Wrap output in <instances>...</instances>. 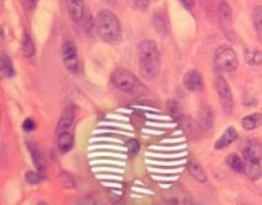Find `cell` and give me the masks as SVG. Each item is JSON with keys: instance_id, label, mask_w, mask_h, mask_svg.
Masks as SVG:
<instances>
[{"instance_id": "1", "label": "cell", "mask_w": 262, "mask_h": 205, "mask_svg": "<svg viewBox=\"0 0 262 205\" xmlns=\"http://www.w3.org/2000/svg\"><path fill=\"white\" fill-rule=\"evenodd\" d=\"M139 71L144 79L153 80L160 71V55L153 40L146 39L139 43L137 49Z\"/></svg>"}, {"instance_id": "2", "label": "cell", "mask_w": 262, "mask_h": 205, "mask_svg": "<svg viewBox=\"0 0 262 205\" xmlns=\"http://www.w3.org/2000/svg\"><path fill=\"white\" fill-rule=\"evenodd\" d=\"M245 160V173L252 181H257L262 176V146L256 140L247 141L242 147Z\"/></svg>"}, {"instance_id": "3", "label": "cell", "mask_w": 262, "mask_h": 205, "mask_svg": "<svg viewBox=\"0 0 262 205\" xmlns=\"http://www.w3.org/2000/svg\"><path fill=\"white\" fill-rule=\"evenodd\" d=\"M96 26L102 40L108 43L118 41L122 34L120 22L113 12L103 9L97 15Z\"/></svg>"}, {"instance_id": "4", "label": "cell", "mask_w": 262, "mask_h": 205, "mask_svg": "<svg viewBox=\"0 0 262 205\" xmlns=\"http://www.w3.org/2000/svg\"><path fill=\"white\" fill-rule=\"evenodd\" d=\"M111 82L117 89L124 93H138L139 89L145 88L136 75L125 69H116L111 74Z\"/></svg>"}, {"instance_id": "5", "label": "cell", "mask_w": 262, "mask_h": 205, "mask_svg": "<svg viewBox=\"0 0 262 205\" xmlns=\"http://www.w3.org/2000/svg\"><path fill=\"white\" fill-rule=\"evenodd\" d=\"M214 65L218 70L231 72L236 70L238 67V56L233 49L223 46L216 50L214 55Z\"/></svg>"}, {"instance_id": "6", "label": "cell", "mask_w": 262, "mask_h": 205, "mask_svg": "<svg viewBox=\"0 0 262 205\" xmlns=\"http://www.w3.org/2000/svg\"><path fill=\"white\" fill-rule=\"evenodd\" d=\"M215 88L223 112L227 115H231L235 108V102L229 84L224 78L218 77L215 80Z\"/></svg>"}, {"instance_id": "7", "label": "cell", "mask_w": 262, "mask_h": 205, "mask_svg": "<svg viewBox=\"0 0 262 205\" xmlns=\"http://www.w3.org/2000/svg\"><path fill=\"white\" fill-rule=\"evenodd\" d=\"M62 61L68 72L76 74L79 71V63L78 58L77 48L72 41H66L61 48Z\"/></svg>"}, {"instance_id": "8", "label": "cell", "mask_w": 262, "mask_h": 205, "mask_svg": "<svg viewBox=\"0 0 262 205\" xmlns=\"http://www.w3.org/2000/svg\"><path fill=\"white\" fill-rule=\"evenodd\" d=\"M218 18L220 24L228 37L231 36V24H232V10L227 2H221L218 6Z\"/></svg>"}, {"instance_id": "9", "label": "cell", "mask_w": 262, "mask_h": 205, "mask_svg": "<svg viewBox=\"0 0 262 205\" xmlns=\"http://www.w3.org/2000/svg\"><path fill=\"white\" fill-rule=\"evenodd\" d=\"M183 83L186 89L191 92H200L204 88V80L202 74L196 69L185 74Z\"/></svg>"}, {"instance_id": "10", "label": "cell", "mask_w": 262, "mask_h": 205, "mask_svg": "<svg viewBox=\"0 0 262 205\" xmlns=\"http://www.w3.org/2000/svg\"><path fill=\"white\" fill-rule=\"evenodd\" d=\"M199 123L202 130L210 131L214 128L215 123V115L211 107L203 105L199 111Z\"/></svg>"}, {"instance_id": "11", "label": "cell", "mask_w": 262, "mask_h": 205, "mask_svg": "<svg viewBox=\"0 0 262 205\" xmlns=\"http://www.w3.org/2000/svg\"><path fill=\"white\" fill-rule=\"evenodd\" d=\"M181 125L184 132L192 140H197L202 133V128L199 121H196L192 117L186 116L181 118Z\"/></svg>"}, {"instance_id": "12", "label": "cell", "mask_w": 262, "mask_h": 205, "mask_svg": "<svg viewBox=\"0 0 262 205\" xmlns=\"http://www.w3.org/2000/svg\"><path fill=\"white\" fill-rule=\"evenodd\" d=\"M69 17L73 22H79L85 14L84 0H65Z\"/></svg>"}, {"instance_id": "13", "label": "cell", "mask_w": 262, "mask_h": 205, "mask_svg": "<svg viewBox=\"0 0 262 205\" xmlns=\"http://www.w3.org/2000/svg\"><path fill=\"white\" fill-rule=\"evenodd\" d=\"M238 139V132L234 127L230 126L226 128L224 133L214 143V149L222 150L235 142Z\"/></svg>"}, {"instance_id": "14", "label": "cell", "mask_w": 262, "mask_h": 205, "mask_svg": "<svg viewBox=\"0 0 262 205\" xmlns=\"http://www.w3.org/2000/svg\"><path fill=\"white\" fill-rule=\"evenodd\" d=\"M262 125V113H252L246 115L242 120V126L246 131H253Z\"/></svg>"}, {"instance_id": "15", "label": "cell", "mask_w": 262, "mask_h": 205, "mask_svg": "<svg viewBox=\"0 0 262 205\" xmlns=\"http://www.w3.org/2000/svg\"><path fill=\"white\" fill-rule=\"evenodd\" d=\"M189 171L191 176L199 183H205L207 181V175L202 165L197 161H192L189 164Z\"/></svg>"}, {"instance_id": "16", "label": "cell", "mask_w": 262, "mask_h": 205, "mask_svg": "<svg viewBox=\"0 0 262 205\" xmlns=\"http://www.w3.org/2000/svg\"><path fill=\"white\" fill-rule=\"evenodd\" d=\"M225 161L228 167L235 172L238 173V174L245 173V161H242V159L238 154L235 153L229 154L225 158Z\"/></svg>"}, {"instance_id": "17", "label": "cell", "mask_w": 262, "mask_h": 205, "mask_svg": "<svg viewBox=\"0 0 262 205\" xmlns=\"http://www.w3.org/2000/svg\"><path fill=\"white\" fill-rule=\"evenodd\" d=\"M73 137L69 132H63L58 135V150L62 154L69 153L73 146Z\"/></svg>"}, {"instance_id": "18", "label": "cell", "mask_w": 262, "mask_h": 205, "mask_svg": "<svg viewBox=\"0 0 262 205\" xmlns=\"http://www.w3.org/2000/svg\"><path fill=\"white\" fill-rule=\"evenodd\" d=\"M22 51L26 58H31L36 52V47H35L33 39L28 33L24 34L22 37Z\"/></svg>"}, {"instance_id": "19", "label": "cell", "mask_w": 262, "mask_h": 205, "mask_svg": "<svg viewBox=\"0 0 262 205\" xmlns=\"http://www.w3.org/2000/svg\"><path fill=\"white\" fill-rule=\"evenodd\" d=\"M1 75L4 78H11L14 75V68L12 61L6 54L1 55Z\"/></svg>"}, {"instance_id": "20", "label": "cell", "mask_w": 262, "mask_h": 205, "mask_svg": "<svg viewBox=\"0 0 262 205\" xmlns=\"http://www.w3.org/2000/svg\"><path fill=\"white\" fill-rule=\"evenodd\" d=\"M252 20H253L254 26L256 29L257 36L259 39L262 40V6L257 5L255 7L252 12Z\"/></svg>"}, {"instance_id": "21", "label": "cell", "mask_w": 262, "mask_h": 205, "mask_svg": "<svg viewBox=\"0 0 262 205\" xmlns=\"http://www.w3.org/2000/svg\"><path fill=\"white\" fill-rule=\"evenodd\" d=\"M30 153H31L32 158H33V164H35L36 169L38 171L40 177H43L44 174V170H43V166L41 164V157H40V153L39 152L38 149L33 144H30L29 146Z\"/></svg>"}, {"instance_id": "22", "label": "cell", "mask_w": 262, "mask_h": 205, "mask_svg": "<svg viewBox=\"0 0 262 205\" xmlns=\"http://www.w3.org/2000/svg\"><path fill=\"white\" fill-rule=\"evenodd\" d=\"M245 58L250 65H262V50H255L253 51H247Z\"/></svg>"}, {"instance_id": "23", "label": "cell", "mask_w": 262, "mask_h": 205, "mask_svg": "<svg viewBox=\"0 0 262 205\" xmlns=\"http://www.w3.org/2000/svg\"><path fill=\"white\" fill-rule=\"evenodd\" d=\"M154 26L158 35L162 36V37L166 36L168 28H167L166 22L162 16H160V15L156 16V17L154 18Z\"/></svg>"}, {"instance_id": "24", "label": "cell", "mask_w": 262, "mask_h": 205, "mask_svg": "<svg viewBox=\"0 0 262 205\" xmlns=\"http://www.w3.org/2000/svg\"><path fill=\"white\" fill-rule=\"evenodd\" d=\"M167 110H168V115L171 118H174V119L180 118V107L176 101L171 100V101L168 102Z\"/></svg>"}, {"instance_id": "25", "label": "cell", "mask_w": 262, "mask_h": 205, "mask_svg": "<svg viewBox=\"0 0 262 205\" xmlns=\"http://www.w3.org/2000/svg\"><path fill=\"white\" fill-rule=\"evenodd\" d=\"M58 181H59V184L65 188H72L76 185L73 178L71 176L70 174H67V173H61L58 176Z\"/></svg>"}, {"instance_id": "26", "label": "cell", "mask_w": 262, "mask_h": 205, "mask_svg": "<svg viewBox=\"0 0 262 205\" xmlns=\"http://www.w3.org/2000/svg\"><path fill=\"white\" fill-rule=\"evenodd\" d=\"M72 124V116L71 117L70 115H67L66 116L63 117L59 121V123L58 125V128H57V134L60 135L61 133L67 132V129L69 128L71 125Z\"/></svg>"}, {"instance_id": "27", "label": "cell", "mask_w": 262, "mask_h": 205, "mask_svg": "<svg viewBox=\"0 0 262 205\" xmlns=\"http://www.w3.org/2000/svg\"><path fill=\"white\" fill-rule=\"evenodd\" d=\"M126 148L129 154H132V155H136L139 153L140 146H139V142L136 139H130L127 142Z\"/></svg>"}, {"instance_id": "28", "label": "cell", "mask_w": 262, "mask_h": 205, "mask_svg": "<svg viewBox=\"0 0 262 205\" xmlns=\"http://www.w3.org/2000/svg\"><path fill=\"white\" fill-rule=\"evenodd\" d=\"M25 178H26V181L29 182V184L31 185H36V184L38 183L39 181H40V177L39 173L33 172V171H28L26 173V175H25Z\"/></svg>"}, {"instance_id": "29", "label": "cell", "mask_w": 262, "mask_h": 205, "mask_svg": "<svg viewBox=\"0 0 262 205\" xmlns=\"http://www.w3.org/2000/svg\"><path fill=\"white\" fill-rule=\"evenodd\" d=\"M36 128V123L31 118H27L22 123V129L26 132H33Z\"/></svg>"}, {"instance_id": "30", "label": "cell", "mask_w": 262, "mask_h": 205, "mask_svg": "<svg viewBox=\"0 0 262 205\" xmlns=\"http://www.w3.org/2000/svg\"><path fill=\"white\" fill-rule=\"evenodd\" d=\"M150 0H133V4L138 10H146L149 7Z\"/></svg>"}, {"instance_id": "31", "label": "cell", "mask_w": 262, "mask_h": 205, "mask_svg": "<svg viewBox=\"0 0 262 205\" xmlns=\"http://www.w3.org/2000/svg\"><path fill=\"white\" fill-rule=\"evenodd\" d=\"M22 5L29 10H33L38 5L39 0H19Z\"/></svg>"}, {"instance_id": "32", "label": "cell", "mask_w": 262, "mask_h": 205, "mask_svg": "<svg viewBox=\"0 0 262 205\" xmlns=\"http://www.w3.org/2000/svg\"><path fill=\"white\" fill-rule=\"evenodd\" d=\"M180 1L187 9L191 10L193 9L194 5H195V0H180Z\"/></svg>"}]
</instances>
